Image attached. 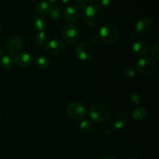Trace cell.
Returning <instances> with one entry per match:
<instances>
[{
    "label": "cell",
    "instance_id": "obj_31",
    "mask_svg": "<svg viewBox=\"0 0 159 159\" xmlns=\"http://www.w3.org/2000/svg\"><path fill=\"white\" fill-rule=\"evenodd\" d=\"M61 1H62V2L65 3V4H68V3H69L71 0H61Z\"/></svg>",
    "mask_w": 159,
    "mask_h": 159
},
{
    "label": "cell",
    "instance_id": "obj_10",
    "mask_svg": "<svg viewBox=\"0 0 159 159\" xmlns=\"http://www.w3.org/2000/svg\"><path fill=\"white\" fill-rule=\"evenodd\" d=\"M75 54L78 58L83 61H90L93 57V50L88 43H81L76 46Z\"/></svg>",
    "mask_w": 159,
    "mask_h": 159
},
{
    "label": "cell",
    "instance_id": "obj_19",
    "mask_svg": "<svg viewBox=\"0 0 159 159\" xmlns=\"http://www.w3.org/2000/svg\"><path fill=\"white\" fill-rule=\"evenodd\" d=\"M1 66L4 70L9 71L13 68V61L9 55H4L1 57Z\"/></svg>",
    "mask_w": 159,
    "mask_h": 159
},
{
    "label": "cell",
    "instance_id": "obj_16",
    "mask_svg": "<svg viewBox=\"0 0 159 159\" xmlns=\"http://www.w3.org/2000/svg\"><path fill=\"white\" fill-rule=\"evenodd\" d=\"M33 26L37 31L43 32L48 28V20L42 16H37L34 17L33 20Z\"/></svg>",
    "mask_w": 159,
    "mask_h": 159
},
{
    "label": "cell",
    "instance_id": "obj_36",
    "mask_svg": "<svg viewBox=\"0 0 159 159\" xmlns=\"http://www.w3.org/2000/svg\"><path fill=\"white\" fill-rule=\"evenodd\" d=\"M0 30H1V23H0Z\"/></svg>",
    "mask_w": 159,
    "mask_h": 159
},
{
    "label": "cell",
    "instance_id": "obj_4",
    "mask_svg": "<svg viewBox=\"0 0 159 159\" xmlns=\"http://www.w3.org/2000/svg\"><path fill=\"white\" fill-rule=\"evenodd\" d=\"M128 121V115L125 112H118L110 119V124L105 130L106 135H110L114 130L122 129Z\"/></svg>",
    "mask_w": 159,
    "mask_h": 159
},
{
    "label": "cell",
    "instance_id": "obj_20",
    "mask_svg": "<svg viewBox=\"0 0 159 159\" xmlns=\"http://www.w3.org/2000/svg\"><path fill=\"white\" fill-rule=\"evenodd\" d=\"M47 40H48V35L45 33V31L43 32H38V34L36 35L35 40L37 44L39 47H43L46 44Z\"/></svg>",
    "mask_w": 159,
    "mask_h": 159
},
{
    "label": "cell",
    "instance_id": "obj_22",
    "mask_svg": "<svg viewBox=\"0 0 159 159\" xmlns=\"http://www.w3.org/2000/svg\"><path fill=\"white\" fill-rule=\"evenodd\" d=\"M122 73H123V75L125 76V77L130 78V79H131V78H134L136 76V70L134 69V68H133V67H130V66L124 68V70H123Z\"/></svg>",
    "mask_w": 159,
    "mask_h": 159
},
{
    "label": "cell",
    "instance_id": "obj_27",
    "mask_svg": "<svg viewBox=\"0 0 159 159\" xmlns=\"http://www.w3.org/2000/svg\"><path fill=\"white\" fill-rule=\"evenodd\" d=\"M88 40H89V41L90 42V43H96L99 40V35H98V34H91V35L89 37Z\"/></svg>",
    "mask_w": 159,
    "mask_h": 159
},
{
    "label": "cell",
    "instance_id": "obj_11",
    "mask_svg": "<svg viewBox=\"0 0 159 159\" xmlns=\"http://www.w3.org/2000/svg\"><path fill=\"white\" fill-rule=\"evenodd\" d=\"M45 51L51 55L57 56L61 54L65 51V46L61 41L58 40H52L46 43L44 45Z\"/></svg>",
    "mask_w": 159,
    "mask_h": 159
},
{
    "label": "cell",
    "instance_id": "obj_1",
    "mask_svg": "<svg viewBox=\"0 0 159 159\" xmlns=\"http://www.w3.org/2000/svg\"><path fill=\"white\" fill-rule=\"evenodd\" d=\"M84 20L89 26L96 27L99 26L104 18V12L99 5L90 4L84 9Z\"/></svg>",
    "mask_w": 159,
    "mask_h": 159
},
{
    "label": "cell",
    "instance_id": "obj_12",
    "mask_svg": "<svg viewBox=\"0 0 159 159\" xmlns=\"http://www.w3.org/2000/svg\"><path fill=\"white\" fill-rule=\"evenodd\" d=\"M14 61L20 67H28L32 65L34 57L30 53L20 52L14 57Z\"/></svg>",
    "mask_w": 159,
    "mask_h": 159
},
{
    "label": "cell",
    "instance_id": "obj_35",
    "mask_svg": "<svg viewBox=\"0 0 159 159\" xmlns=\"http://www.w3.org/2000/svg\"><path fill=\"white\" fill-rule=\"evenodd\" d=\"M29 1H31V2H34V1H36V0H29Z\"/></svg>",
    "mask_w": 159,
    "mask_h": 159
},
{
    "label": "cell",
    "instance_id": "obj_6",
    "mask_svg": "<svg viewBox=\"0 0 159 159\" xmlns=\"http://www.w3.org/2000/svg\"><path fill=\"white\" fill-rule=\"evenodd\" d=\"M23 39L20 36H13L6 41V49L9 57H15L23 48Z\"/></svg>",
    "mask_w": 159,
    "mask_h": 159
},
{
    "label": "cell",
    "instance_id": "obj_29",
    "mask_svg": "<svg viewBox=\"0 0 159 159\" xmlns=\"http://www.w3.org/2000/svg\"><path fill=\"white\" fill-rule=\"evenodd\" d=\"M99 159H117V158L112 156V155H105V156L102 157V158H100Z\"/></svg>",
    "mask_w": 159,
    "mask_h": 159
},
{
    "label": "cell",
    "instance_id": "obj_2",
    "mask_svg": "<svg viewBox=\"0 0 159 159\" xmlns=\"http://www.w3.org/2000/svg\"><path fill=\"white\" fill-rule=\"evenodd\" d=\"M89 116L91 120L95 123L107 122L110 117V109L102 103H95L89 108Z\"/></svg>",
    "mask_w": 159,
    "mask_h": 159
},
{
    "label": "cell",
    "instance_id": "obj_8",
    "mask_svg": "<svg viewBox=\"0 0 159 159\" xmlns=\"http://www.w3.org/2000/svg\"><path fill=\"white\" fill-rule=\"evenodd\" d=\"M156 68V63L150 57H142L136 64V70L142 75H149Z\"/></svg>",
    "mask_w": 159,
    "mask_h": 159
},
{
    "label": "cell",
    "instance_id": "obj_30",
    "mask_svg": "<svg viewBox=\"0 0 159 159\" xmlns=\"http://www.w3.org/2000/svg\"><path fill=\"white\" fill-rule=\"evenodd\" d=\"M57 0H47V2H48L50 3H55L57 2Z\"/></svg>",
    "mask_w": 159,
    "mask_h": 159
},
{
    "label": "cell",
    "instance_id": "obj_17",
    "mask_svg": "<svg viewBox=\"0 0 159 159\" xmlns=\"http://www.w3.org/2000/svg\"><path fill=\"white\" fill-rule=\"evenodd\" d=\"M147 116V110L144 107H138L134 110L132 113V118L136 121L143 120Z\"/></svg>",
    "mask_w": 159,
    "mask_h": 159
},
{
    "label": "cell",
    "instance_id": "obj_18",
    "mask_svg": "<svg viewBox=\"0 0 159 159\" xmlns=\"http://www.w3.org/2000/svg\"><path fill=\"white\" fill-rule=\"evenodd\" d=\"M35 62L37 66L40 69H46V68H49L50 64H51L50 59L43 55H40L37 57Z\"/></svg>",
    "mask_w": 159,
    "mask_h": 159
},
{
    "label": "cell",
    "instance_id": "obj_32",
    "mask_svg": "<svg viewBox=\"0 0 159 159\" xmlns=\"http://www.w3.org/2000/svg\"><path fill=\"white\" fill-rule=\"evenodd\" d=\"M85 1L87 2H94L96 0H85Z\"/></svg>",
    "mask_w": 159,
    "mask_h": 159
},
{
    "label": "cell",
    "instance_id": "obj_13",
    "mask_svg": "<svg viewBox=\"0 0 159 159\" xmlns=\"http://www.w3.org/2000/svg\"><path fill=\"white\" fill-rule=\"evenodd\" d=\"M65 19L68 23H75L78 21L79 17V10L76 9L75 6H68L65 8V12H64Z\"/></svg>",
    "mask_w": 159,
    "mask_h": 159
},
{
    "label": "cell",
    "instance_id": "obj_15",
    "mask_svg": "<svg viewBox=\"0 0 159 159\" xmlns=\"http://www.w3.org/2000/svg\"><path fill=\"white\" fill-rule=\"evenodd\" d=\"M53 7L52 4L47 1H41L39 2L36 4L35 6V10L36 12L38 14H40V16H47L50 15L52 11Z\"/></svg>",
    "mask_w": 159,
    "mask_h": 159
},
{
    "label": "cell",
    "instance_id": "obj_3",
    "mask_svg": "<svg viewBox=\"0 0 159 159\" xmlns=\"http://www.w3.org/2000/svg\"><path fill=\"white\" fill-rule=\"evenodd\" d=\"M99 39L104 43L112 44L119 40L120 30L116 25L107 23L99 30Z\"/></svg>",
    "mask_w": 159,
    "mask_h": 159
},
{
    "label": "cell",
    "instance_id": "obj_34",
    "mask_svg": "<svg viewBox=\"0 0 159 159\" xmlns=\"http://www.w3.org/2000/svg\"><path fill=\"white\" fill-rule=\"evenodd\" d=\"M128 159H139V158H137V157H130V158H129Z\"/></svg>",
    "mask_w": 159,
    "mask_h": 159
},
{
    "label": "cell",
    "instance_id": "obj_28",
    "mask_svg": "<svg viewBox=\"0 0 159 159\" xmlns=\"http://www.w3.org/2000/svg\"><path fill=\"white\" fill-rule=\"evenodd\" d=\"M99 2L102 7H108L111 5V0H99Z\"/></svg>",
    "mask_w": 159,
    "mask_h": 159
},
{
    "label": "cell",
    "instance_id": "obj_14",
    "mask_svg": "<svg viewBox=\"0 0 159 159\" xmlns=\"http://www.w3.org/2000/svg\"><path fill=\"white\" fill-rule=\"evenodd\" d=\"M132 51L138 57H144L148 54V47L144 41H136L132 44Z\"/></svg>",
    "mask_w": 159,
    "mask_h": 159
},
{
    "label": "cell",
    "instance_id": "obj_24",
    "mask_svg": "<svg viewBox=\"0 0 159 159\" xmlns=\"http://www.w3.org/2000/svg\"><path fill=\"white\" fill-rule=\"evenodd\" d=\"M151 54L155 60L158 61L159 59V43L158 41H156L152 45V49H151Z\"/></svg>",
    "mask_w": 159,
    "mask_h": 159
},
{
    "label": "cell",
    "instance_id": "obj_26",
    "mask_svg": "<svg viewBox=\"0 0 159 159\" xmlns=\"http://www.w3.org/2000/svg\"><path fill=\"white\" fill-rule=\"evenodd\" d=\"M130 100L134 105H138L141 102V96L138 93H134L130 96Z\"/></svg>",
    "mask_w": 159,
    "mask_h": 159
},
{
    "label": "cell",
    "instance_id": "obj_25",
    "mask_svg": "<svg viewBox=\"0 0 159 159\" xmlns=\"http://www.w3.org/2000/svg\"><path fill=\"white\" fill-rule=\"evenodd\" d=\"M86 2L85 0H76L75 2V7L78 9V10H84L86 8Z\"/></svg>",
    "mask_w": 159,
    "mask_h": 159
},
{
    "label": "cell",
    "instance_id": "obj_23",
    "mask_svg": "<svg viewBox=\"0 0 159 159\" xmlns=\"http://www.w3.org/2000/svg\"><path fill=\"white\" fill-rule=\"evenodd\" d=\"M49 16L53 20H58L61 16V7L60 6H56L53 7L52 11Z\"/></svg>",
    "mask_w": 159,
    "mask_h": 159
},
{
    "label": "cell",
    "instance_id": "obj_9",
    "mask_svg": "<svg viewBox=\"0 0 159 159\" xmlns=\"http://www.w3.org/2000/svg\"><path fill=\"white\" fill-rule=\"evenodd\" d=\"M79 30L75 25L68 24L64 28L62 32V37L67 44H74L79 39Z\"/></svg>",
    "mask_w": 159,
    "mask_h": 159
},
{
    "label": "cell",
    "instance_id": "obj_5",
    "mask_svg": "<svg viewBox=\"0 0 159 159\" xmlns=\"http://www.w3.org/2000/svg\"><path fill=\"white\" fill-rule=\"evenodd\" d=\"M86 107L80 102H72L66 107V113L71 119L79 120L86 115Z\"/></svg>",
    "mask_w": 159,
    "mask_h": 159
},
{
    "label": "cell",
    "instance_id": "obj_33",
    "mask_svg": "<svg viewBox=\"0 0 159 159\" xmlns=\"http://www.w3.org/2000/svg\"><path fill=\"white\" fill-rule=\"evenodd\" d=\"M2 53H3V51L1 49V48H0V58L2 57Z\"/></svg>",
    "mask_w": 159,
    "mask_h": 159
},
{
    "label": "cell",
    "instance_id": "obj_21",
    "mask_svg": "<svg viewBox=\"0 0 159 159\" xmlns=\"http://www.w3.org/2000/svg\"><path fill=\"white\" fill-rule=\"evenodd\" d=\"M79 128H80L81 131L83 133H89L91 131L92 128H93V123L89 120H85L80 124Z\"/></svg>",
    "mask_w": 159,
    "mask_h": 159
},
{
    "label": "cell",
    "instance_id": "obj_7",
    "mask_svg": "<svg viewBox=\"0 0 159 159\" xmlns=\"http://www.w3.org/2000/svg\"><path fill=\"white\" fill-rule=\"evenodd\" d=\"M154 23L150 18L144 17L137 22L135 25V33L139 37H146L153 30Z\"/></svg>",
    "mask_w": 159,
    "mask_h": 159
}]
</instances>
